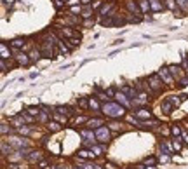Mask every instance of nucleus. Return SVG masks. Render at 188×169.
Wrapping results in <instances>:
<instances>
[{
    "mask_svg": "<svg viewBox=\"0 0 188 169\" xmlns=\"http://www.w3.org/2000/svg\"><path fill=\"white\" fill-rule=\"evenodd\" d=\"M172 105H171V101L169 99H164V101H162V105H160V110H162V113H166V115H169L171 112H172Z\"/></svg>",
    "mask_w": 188,
    "mask_h": 169,
    "instance_id": "6ab92c4d",
    "label": "nucleus"
},
{
    "mask_svg": "<svg viewBox=\"0 0 188 169\" xmlns=\"http://www.w3.org/2000/svg\"><path fill=\"white\" fill-rule=\"evenodd\" d=\"M11 45H12L16 51H19V49H23V45H25V39H21V37H18V39H14V40H11Z\"/></svg>",
    "mask_w": 188,
    "mask_h": 169,
    "instance_id": "412c9836",
    "label": "nucleus"
},
{
    "mask_svg": "<svg viewBox=\"0 0 188 169\" xmlns=\"http://www.w3.org/2000/svg\"><path fill=\"white\" fill-rule=\"evenodd\" d=\"M171 101V105H172V107L174 108H178L179 105H181V103H183V98H181V96H169V98H167Z\"/></svg>",
    "mask_w": 188,
    "mask_h": 169,
    "instance_id": "5701e85b",
    "label": "nucleus"
},
{
    "mask_svg": "<svg viewBox=\"0 0 188 169\" xmlns=\"http://www.w3.org/2000/svg\"><path fill=\"white\" fill-rule=\"evenodd\" d=\"M28 160H30V162H39L40 159H42V153H40V152H35V150H31V153L30 155L26 157Z\"/></svg>",
    "mask_w": 188,
    "mask_h": 169,
    "instance_id": "b1692460",
    "label": "nucleus"
},
{
    "mask_svg": "<svg viewBox=\"0 0 188 169\" xmlns=\"http://www.w3.org/2000/svg\"><path fill=\"white\" fill-rule=\"evenodd\" d=\"M54 119H56L59 124H66V115H61V113H54Z\"/></svg>",
    "mask_w": 188,
    "mask_h": 169,
    "instance_id": "4c0bfd02",
    "label": "nucleus"
},
{
    "mask_svg": "<svg viewBox=\"0 0 188 169\" xmlns=\"http://www.w3.org/2000/svg\"><path fill=\"white\" fill-rule=\"evenodd\" d=\"M30 56L28 54H25V53H18L16 54V63H18L19 66H28L30 65Z\"/></svg>",
    "mask_w": 188,
    "mask_h": 169,
    "instance_id": "9d476101",
    "label": "nucleus"
},
{
    "mask_svg": "<svg viewBox=\"0 0 188 169\" xmlns=\"http://www.w3.org/2000/svg\"><path fill=\"white\" fill-rule=\"evenodd\" d=\"M47 129L51 131V133H57V131L61 129V124H59V122H51V120H49V122H47Z\"/></svg>",
    "mask_w": 188,
    "mask_h": 169,
    "instance_id": "393cba45",
    "label": "nucleus"
},
{
    "mask_svg": "<svg viewBox=\"0 0 188 169\" xmlns=\"http://www.w3.org/2000/svg\"><path fill=\"white\" fill-rule=\"evenodd\" d=\"M101 126H105V120H103V119H89L85 127H89V129L96 127V129H98V127H101Z\"/></svg>",
    "mask_w": 188,
    "mask_h": 169,
    "instance_id": "2eb2a0df",
    "label": "nucleus"
},
{
    "mask_svg": "<svg viewBox=\"0 0 188 169\" xmlns=\"http://www.w3.org/2000/svg\"><path fill=\"white\" fill-rule=\"evenodd\" d=\"M7 71V59H2V73Z\"/></svg>",
    "mask_w": 188,
    "mask_h": 169,
    "instance_id": "49530a36",
    "label": "nucleus"
},
{
    "mask_svg": "<svg viewBox=\"0 0 188 169\" xmlns=\"http://www.w3.org/2000/svg\"><path fill=\"white\" fill-rule=\"evenodd\" d=\"M57 33L61 37H65V39H75V35H77V31L73 30V28H57Z\"/></svg>",
    "mask_w": 188,
    "mask_h": 169,
    "instance_id": "9b49d317",
    "label": "nucleus"
},
{
    "mask_svg": "<svg viewBox=\"0 0 188 169\" xmlns=\"http://www.w3.org/2000/svg\"><path fill=\"white\" fill-rule=\"evenodd\" d=\"M77 157H80V159H85V160H87V159H94L96 155H94V152H92V150H84V148H82V150L77 152Z\"/></svg>",
    "mask_w": 188,
    "mask_h": 169,
    "instance_id": "dca6fc26",
    "label": "nucleus"
},
{
    "mask_svg": "<svg viewBox=\"0 0 188 169\" xmlns=\"http://www.w3.org/2000/svg\"><path fill=\"white\" fill-rule=\"evenodd\" d=\"M126 7L131 11L132 14H140V11H141L140 4H136L134 0H126Z\"/></svg>",
    "mask_w": 188,
    "mask_h": 169,
    "instance_id": "4468645a",
    "label": "nucleus"
},
{
    "mask_svg": "<svg viewBox=\"0 0 188 169\" xmlns=\"http://www.w3.org/2000/svg\"><path fill=\"white\" fill-rule=\"evenodd\" d=\"M75 122H77V124H80V122H87V117H77Z\"/></svg>",
    "mask_w": 188,
    "mask_h": 169,
    "instance_id": "de8ad7c7",
    "label": "nucleus"
},
{
    "mask_svg": "<svg viewBox=\"0 0 188 169\" xmlns=\"http://www.w3.org/2000/svg\"><path fill=\"white\" fill-rule=\"evenodd\" d=\"M134 117L138 120H150L152 119V110L150 108H138L134 112Z\"/></svg>",
    "mask_w": 188,
    "mask_h": 169,
    "instance_id": "6e6552de",
    "label": "nucleus"
},
{
    "mask_svg": "<svg viewBox=\"0 0 188 169\" xmlns=\"http://www.w3.org/2000/svg\"><path fill=\"white\" fill-rule=\"evenodd\" d=\"M0 53H2V59H9L11 58V49L7 47V44H5V42H2V44H0Z\"/></svg>",
    "mask_w": 188,
    "mask_h": 169,
    "instance_id": "aec40b11",
    "label": "nucleus"
},
{
    "mask_svg": "<svg viewBox=\"0 0 188 169\" xmlns=\"http://www.w3.org/2000/svg\"><path fill=\"white\" fill-rule=\"evenodd\" d=\"M143 164L144 166H155L157 164V159H155V157H148V159L143 160Z\"/></svg>",
    "mask_w": 188,
    "mask_h": 169,
    "instance_id": "c9c22d12",
    "label": "nucleus"
},
{
    "mask_svg": "<svg viewBox=\"0 0 188 169\" xmlns=\"http://www.w3.org/2000/svg\"><path fill=\"white\" fill-rule=\"evenodd\" d=\"M80 2H82V4H84V5H87V4H89V2H91V0H80Z\"/></svg>",
    "mask_w": 188,
    "mask_h": 169,
    "instance_id": "3c124183",
    "label": "nucleus"
},
{
    "mask_svg": "<svg viewBox=\"0 0 188 169\" xmlns=\"http://www.w3.org/2000/svg\"><path fill=\"white\" fill-rule=\"evenodd\" d=\"M0 133H2V136H7V134L11 133V127L4 122V124H2V127H0Z\"/></svg>",
    "mask_w": 188,
    "mask_h": 169,
    "instance_id": "f704fd0d",
    "label": "nucleus"
},
{
    "mask_svg": "<svg viewBox=\"0 0 188 169\" xmlns=\"http://www.w3.org/2000/svg\"><path fill=\"white\" fill-rule=\"evenodd\" d=\"M166 4H167V7H169V9H172V11L178 9V4H174V0H166Z\"/></svg>",
    "mask_w": 188,
    "mask_h": 169,
    "instance_id": "58836bf2",
    "label": "nucleus"
},
{
    "mask_svg": "<svg viewBox=\"0 0 188 169\" xmlns=\"http://www.w3.org/2000/svg\"><path fill=\"white\" fill-rule=\"evenodd\" d=\"M75 169H82V167H75Z\"/></svg>",
    "mask_w": 188,
    "mask_h": 169,
    "instance_id": "603ef678",
    "label": "nucleus"
},
{
    "mask_svg": "<svg viewBox=\"0 0 188 169\" xmlns=\"http://www.w3.org/2000/svg\"><path fill=\"white\" fill-rule=\"evenodd\" d=\"M91 150L94 152V155L98 157V155H99V153H101V152H103V147H98V145H94V147H92Z\"/></svg>",
    "mask_w": 188,
    "mask_h": 169,
    "instance_id": "ea45409f",
    "label": "nucleus"
},
{
    "mask_svg": "<svg viewBox=\"0 0 188 169\" xmlns=\"http://www.w3.org/2000/svg\"><path fill=\"white\" fill-rule=\"evenodd\" d=\"M54 113H61V115H70V107H63V105H57V107H54Z\"/></svg>",
    "mask_w": 188,
    "mask_h": 169,
    "instance_id": "4be33fe9",
    "label": "nucleus"
},
{
    "mask_svg": "<svg viewBox=\"0 0 188 169\" xmlns=\"http://www.w3.org/2000/svg\"><path fill=\"white\" fill-rule=\"evenodd\" d=\"M80 12H82V9L79 5H71V14H80Z\"/></svg>",
    "mask_w": 188,
    "mask_h": 169,
    "instance_id": "37998d69",
    "label": "nucleus"
},
{
    "mask_svg": "<svg viewBox=\"0 0 188 169\" xmlns=\"http://www.w3.org/2000/svg\"><path fill=\"white\" fill-rule=\"evenodd\" d=\"M96 138H98V141H101V143H106V141H110V127L108 126H101V127H98L96 129Z\"/></svg>",
    "mask_w": 188,
    "mask_h": 169,
    "instance_id": "39448f33",
    "label": "nucleus"
},
{
    "mask_svg": "<svg viewBox=\"0 0 188 169\" xmlns=\"http://www.w3.org/2000/svg\"><path fill=\"white\" fill-rule=\"evenodd\" d=\"M181 138H183V141H185V143H188V134H186V133L181 134Z\"/></svg>",
    "mask_w": 188,
    "mask_h": 169,
    "instance_id": "09e8293b",
    "label": "nucleus"
},
{
    "mask_svg": "<svg viewBox=\"0 0 188 169\" xmlns=\"http://www.w3.org/2000/svg\"><path fill=\"white\" fill-rule=\"evenodd\" d=\"M89 108H91V110H94L96 113H101V108H103V105H99V98H98V96H94V98L89 99Z\"/></svg>",
    "mask_w": 188,
    "mask_h": 169,
    "instance_id": "f8f14e48",
    "label": "nucleus"
},
{
    "mask_svg": "<svg viewBox=\"0 0 188 169\" xmlns=\"http://www.w3.org/2000/svg\"><path fill=\"white\" fill-rule=\"evenodd\" d=\"M140 7H141V12H148V11L152 9L148 0H140Z\"/></svg>",
    "mask_w": 188,
    "mask_h": 169,
    "instance_id": "c85d7f7f",
    "label": "nucleus"
},
{
    "mask_svg": "<svg viewBox=\"0 0 188 169\" xmlns=\"http://www.w3.org/2000/svg\"><path fill=\"white\" fill-rule=\"evenodd\" d=\"M16 131H18V134H21V136H28V134L31 133V127L23 126V127H19V129H16Z\"/></svg>",
    "mask_w": 188,
    "mask_h": 169,
    "instance_id": "c756f323",
    "label": "nucleus"
},
{
    "mask_svg": "<svg viewBox=\"0 0 188 169\" xmlns=\"http://www.w3.org/2000/svg\"><path fill=\"white\" fill-rule=\"evenodd\" d=\"M146 82H148V85H150V89L153 91V93L157 94V93H160L162 89H164V82H162V79L158 75H150L148 79H146Z\"/></svg>",
    "mask_w": 188,
    "mask_h": 169,
    "instance_id": "f03ea898",
    "label": "nucleus"
},
{
    "mask_svg": "<svg viewBox=\"0 0 188 169\" xmlns=\"http://www.w3.org/2000/svg\"><path fill=\"white\" fill-rule=\"evenodd\" d=\"M7 141H9L14 148H18V150H21L23 147H26V145H28L26 139H25V138H18V136H9Z\"/></svg>",
    "mask_w": 188,
    "mask_h": 169,
    "instance_id": "1a4fd4ad",
    "label": "nucleus"
},
{
    "mask_svg": "<svg viewBox=\"0 0 188 169\" xmlns=\"http://www.w3.org/2000/svg\"><path fill=\"white\" fill-rule=\"evenodd\" d=\"M92 25H94V19H91V18H87L84 21V26H92Z\"/></svg>",
    "mask_w": 188,
    "mask_h": 169,
    "instance_id": "a18cd8bd",
    "label": "nucleus"
},
{
    "mask_svg": "<svg viewBox=\"0 0 188 169\" xmlns=\"http://www.w3.org/2000/svg\"><path fill=\"white\" fill-rule=\"evenodd\" d=\"M171 134H172V136H176V138H179V136H181V127H179V126H172V127H171Z\"/></svg>",
    "mask_w": 188,
    "mask_h": 169,
    "instance_id": "2f4dec72",
    "label": "nucleus"
},
{
    "mask_svg": "<svg viewBox=\"0 0 188 169\" xmlns=\"http://www.w3.org/2000/svg\"><path fill=\"white\" fill-rule=\"evenodd\" d=\"M169 71H171V75L174 77V80H179L181 77H185V68L181 66V65H169Z\"/></svg>",
    "mask_w": 188,
    "mask_h": 169,
    "instance_id": "0eeeda50",
    "label": "nucleus"
},
{
    "mask_svg": "<svg viewBox=\"0 0 188 169\" xmlns=\"http://www.w3.org/2000/svg\"><path fill=\"white\" fill-rule=\"evenodd\" d=\"M65 4H66V2H63V0H54V5H56V9H61Z\"/></svg>",
    "mask_w": 188,
    "mask_h": 169,
    "instance_id": "c03bdc74",
    "label": "nucleus"
},
{
    "mask_svg": "<svg viewBox=\"0 0 188 169\" xmlns=\"http://www.w3.org/2000/svg\"><path fill=\"white\" fill-rule=\"evenodd\" d=\"M79 107H82V108H89V99L87 98H79Z\"/></svg>",
    "mask_w": 188,
    "mask_h": 169,
    "instance_id": "e433bc0d",
    "label": "nucleus"
},
{
    "mask_svg": "<svg viewBox=\"0 0 188 169\" xmlns=\"http://www.w3.org/2000/svg\"><path fill=\"white\" fill-rule=\"evenodd\" d=\"M11 152H12V145H11L7 139H4V141H2V155H4V157H9Z\"/></svg>",
    "mask_w": 188,
    "mask_h": 169,
    "instance_id": "f3484780",
    "label": "nucleus"
},
{
    "mask_svg": "<svg viewBox=\"0 0 188 169\" xmlns=\"http://www.w3.org/2000/svg\"><path fill=\"white\" fill-rule=\"evenodd\" d=\"M21 115H23V119H25V122H28V124H33V122H35V119H37V117H33V115H30V113H28V112H26V110L23 112Z\"/></svg>",
    "mask_w": 188,
    "mask_h": 169,
    "instance_id": "cd10ccee",
    "label": "nucleus"
},
{
    "mask_svg": "<svg viewBox=\"0 0 188 169\" xmlns=\"http://www.w3.org/2000/svg\"><path fill=\"white\" fill-rule=\"evenodd\" d=\"M80 14H82V18H84V19L91 18V7H89V5H85V7L82 9V12H80Z\"/></svg>",
    "mask_w": 188,
    "mask_h": 169,
    "instance_id": "72a5a7b5",
    "label": "nucleus"
},
{
    "mask_svg": "<svg viewBox=\"0 0 188 169\" xmlns=\"http://www.w3.org/2000/svg\"><path fill=\"white\" fill-rule=\"evenodd\" d=\"M26 112L30 113V115H33V117H39L40 113H42L40 107H28V108H26Z\"/></svg>",
    "mask_w": 188,
    "mask_h": 169,
    "instance_id": "bb28decb",
    "label": "nucleus"
},
{
    "mask_svg": "<svg viewBox=\"0 0 188 169\" xmlns=\"http://www.w3.org/2000/svg\"><path fill=\"white\" fill-rule=\"evenodd\" d=\"M106 91V94H108L110 98H115V93H117V91L113 89V87H108V89H105Z\"/></svg>",
    "mask_w": 188,
    "mask_h": 169,
    "instance_id": "79ce46f5",
    "label": "nucleus"
},
{
    "mask_svg": "<svg viewBox=\"0 0 188 169\" xmlns=\"http://www.w3.org/2000/svg\"><path fill=\"white\" fill-rule=\"evenodd\" d=\"M158 77L162 79V82L167 85V87H172V84H174V77L171 75V71H169V66H162L160 70H158L157 73Z\"/></svg>",
    "mask_w": 188,
    "mask_h": 169,
    "instance_id": "20e7f679",
    "label": "nucleus"
},
{
    "mask_svg": "<svg viewBox=\"0 0 188 169\" xmlns=\"http://www.w3.org/2000/svg\"><path fill=\"white\" fill-rule=\"evenodd\" d=\"M105 167H106V169H117V167H115V166H113V164H112V162H108V164H106V166H105Z\"/></svg>",
    "mask_w": 188,
    "mask_h": 169,
    "instance_id": "8fccbe9b",
    "label": "nucleus"
},
{
    "mask_svg": "<svg viewBox=\"0 0 188 169\" xmlns=\"http://www.w3.org/2000/svg\"><path fill=\"white\" fill-rule=\"evenodd\" d=\"M80 133V136L84 138V143H87V145H91V147H94L96 145V131H92V129H89V127H84V129H80L79 131Z\"/></svg>",
    "mask_w": 188,
    "mask_h": 169,
    "instance_id": "7ed1b4c3",
    "label": "nucleus"
},
{
    "mask_svg": "<svg viewBox=\"0 0 188 169\" xmlns=\"http://www.w3.org/2000/svg\"><path fill=\"white\" fill-rule=\"evenodd\" d=\"M101 113L110 117V119H120V117L126 115V107H122V105L117 103V101H108V103L103 105Z\"/></svg>",
    "mask_w": 188,
    "mask_h": 169,
    "instance_id": "f257e3e1",
    "label": "nucleus"
},
{
    "mask_svg": "<svg viewBox=\"0 0 188 169\" xmlns=\"http://www.w3.org/2000/svg\"><path fill=\"white\" fill-rule=\"evenodd\" d=\"M115 101L117 103H120V105H122V107H126V108H131L132 107V101H131V98H129V96H127L126 93H122V91H117V93H115Z\"/></svg>",
    "mask_w": 188,
    "mask_h": 169,
    "instance_id": "423d86ee",
    "label": "nucleus"
},
{
    "mask_svg": "<svg viewBox=\"0 0 188 169\" xmlns=\"http://www.w3.org/2000/svg\"><path fill=\"white\" fill-rule=\"evenodd\" d=\"M150 7H152V11L158 12V11H162V7H164V5L160 4V0H150Z\"/></svg>",
    "mask_w": 188,
    "mask_h": 169,
    "instance_id": "a878e982",
    "label": "nucleus"
},
{
    "mask_svg": "<svg viewBox=\"0 0 188 169\" xmlns=\"http://www.w3.org/2000/svg\"><path fill=\"white\" fill-rule=\"evenodd\" d=\"M9 122L14 126V127H16V129H19V127H23V126H25V119H23L21 113H19V115H16V117H11Z\"/></svg>",
    "mask_w": 188,
    "mask_h": 169,
    "instance_id": "ddd939ff",
    "label": "nucleus"
},
{
    "mask_svg": "<svg viewBox=\"0 0 188 169\" xmlns=\"http://www.w3.org/2000/svg\"><path fill=\"white\" fill-rule=\"evenodd\" d=\"M122 93H126L131 99H134L136 96H138V91H136L134 87H131V85H122Z\"/></svg>",
    "mask_w": 188,
    "mask_h": 169,
    "instance_id": "a211bd4d",
    "label": "nucleus"
},
{
    "mask_svg": "<svg viewBox=\"0 0 188 169\" xmlns=\"http://www.w3.org/2000/svg\"><path fill=\"white\" fill-rule=\"evenodd\" d=\"M176 4H178L179 9H185V11H186V0H178Z\"/></svg>",
    "mask_w": 188,
    "mask_h": 169,
    "instance_id": "a19ab883",
    "label": "nucleus"
},
{
    "mask_svg": "<svg viewBox=\"0 0 188 169\" xmlns=\"http://www.w3.org/2000/svg\"><path fill=\"white\" fill-rule=\"evenodd\" d=\"M108 127H110V129H112V131H120V127H122V124H118V122H117V120H112V122H110V124H108Z\"/></svg>",
    "mask_w": 188,
    "mask_h": 169,
    "instance_id": "473e14b6",
    "label": "nucleus"
},
{
    "mask_svg": "<svg viewBox=\"0 0 188 169\" xmlns=\"http://www.w3.org/2000/svg\"><path fill=\"white\" fill-rule=\"evenodd\" d=\"M57 47H59V51H61V54H68L70 53V49H68V47H66L65 45V42H63V40H57Z\"/></svg>",
    "mask_w": 188,
    "mask_h": 169,
    "instance_id": "7c9ffc66",
    "label": "nucleus"
}]
</instances>
